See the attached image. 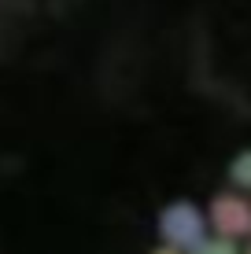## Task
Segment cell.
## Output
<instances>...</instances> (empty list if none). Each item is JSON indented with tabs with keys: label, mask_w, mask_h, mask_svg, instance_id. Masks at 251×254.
Returning a JSON list of instances; mask_svg holds the SVG:
<instances>
[{
	"label": "cell",
	"mask_w": 251,
	"mask_h": 254,
	"mask_svg": "<svg viewBox=\"0 0 251 254\" xmlns=\"http://www.w3.org/2000/svg\"><path fill=\"white\" fill-rule=\"evenodd\" d=\"M155 229H159V240L167 247L188 254L207 240V214L196 203H188V199H174V203H167L159 210Z\"/></svg>",
	"instance_id": "6da1fadb"
},
{
	"label": "cell",
	"mask_w": 251,
	"mask_h": 254,
	"mask_svg": "<svg viewBox=\"0 0 251 254\" xmlns=\"http://www.w3.org/2000/svg\"><path fill=\"white\" fill-rule=\"evenodd\" d=\"M152 254H185V251H174V247H167V243H163V247H155Z\"/></svg>",
	"instance_id": "5b68a950"
},
{
	"label": "cell",
	"mask_w": 251,
	"mask_h": 254,
	"mask_svg": "<svg viewBox=\"0 0 251 254\" xmlns=\"http://www.w3.org/2000/svg\"><path fill=\"white\" fill-rule=\"evenodd\" d=\"M207 225L222 240H251V199L244 191H218L207 206Z\"/></svg>",
	"instance_id": "7a4b0ae2"
},
{
	"label": "cell",
	"mask_w": 251,
	"mask_h": 254,
	"mask_svg": "<svg viewBox=\"0 0 251 254\" xmlns=\"http://www.w3.org/2000/svg\"><path fill=\"white\" fill-rule=\"evenodd\" d=\"M226 177H229V185L237 188V191H251V147H244V151H237L229 159V170H226Z\"/></svg>",
	"instance_id": "3957f363"
},
{
	"label": "cell",
	"mask_w": 251,
	"mask_h": 254,
	"mask_svg": "<svg viewBox=\"0 0 251 254\" xmlns=\"http://www.w3.org/2000/svg\"><path fill=\"white\" fill-rule=\"evenodd\" d=\"M188 254H240V251H237V243H233V240H222V236H207L200 247L188 251Z\"/></svg>",
	"instance_id": "277c9868"
},
{
	"label": "cell",
	"mask_w": 251,
	"mask_h": 254,
	"mask_svg": "<svg viewBox=\"0 0 251 254\" xmlns=\"http://www.w3.org/2000/svg\"><path fill=\"white\" fill-rule=\"evenodd\" d=\"M244 254H251V243H248V251H244Z\"/></svg>",
	"instance_id": "8992f818"
}]
</instances>
